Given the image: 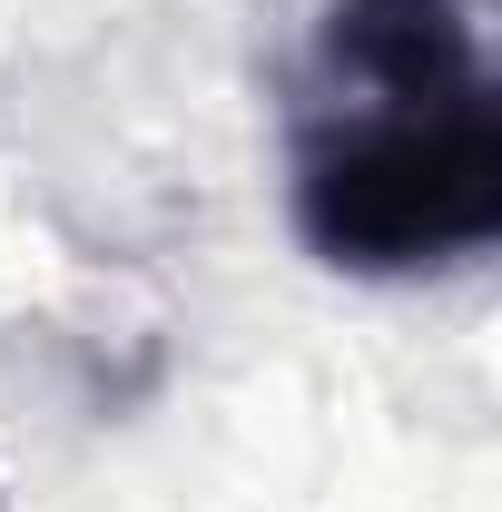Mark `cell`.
Instances as JSON below:
<instances>
[{
  "mask_svg": "<svg viewBox=\"0 0 502 512\" xmlns=\"http://www.w3.org/2000/svg\"><path fill=\"white\" fill-rule=\"evenodd\" d=\"M296 237L335 276H434L502 237V99L296 109Z\"/></svg>",
  "mask_w": 502,
  "mask_h": 512,
  "instance_id": "obj_1",
  "label": "cell"
}]
</instances>
